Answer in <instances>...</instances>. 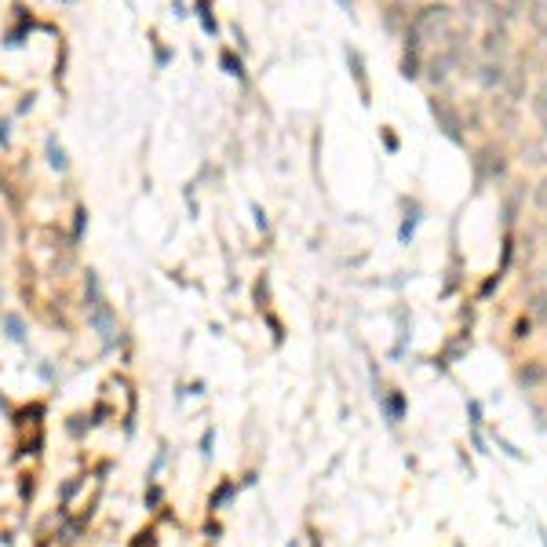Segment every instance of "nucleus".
Masks as SVG:
<instances>
[{
    "mask_svg": "<svg viewBox=\"0 0 547 547\" xmlns=\"http://www.w3.org/2000/svg\"><path fill=\"white\" fill-rule=\"evenodd\" d=\"M84 296H88V321H91L95 336L103 340V347H114L117 343V317H114V310H110V303L103 296V285L91 270L84 278Z\"/></svg>",
    "mask_w": 547,
    "mask_h": 547,
    "instance_id": "nucleus-1",
    "label": "nucleus"
},
{
    "mask_svg": "<svg viewBox=\"0 0 547 547\" xmlns=\"http://www.w3.org/2000/svg\"><path fill=\"white\" fill-rule=\"evenodd\" d=\"M47 150H52V168H59V172L66 168V157H62V147H55V139L47 142Z\"/></svg>",
    "mask_w": 547,
    "mask_h": 547,
    "instance_id": "nucleus-3",
    "label": "nucleus"
},
{
    "mask_svg": "<svg viewBox=\"0 0 547 547\" xmlns=\"http://www.w3.org/2000/svg\"><path fill=\"white\" fill-rule=\"evenodd\" d=\"M4 329H8V340H15V343L26 340V329H22V317L19 314H4Z\"/></svg>",
    "mask_w": 547,
    "mask_h": 547,
    "instance_id": "nucleus-2",
    "label": "nucleus"
},
{
    "mask_svg": "<svg viewBox=\"0 0 547 547\" xmlns=\"http://www.w3.org/2000/svg\"><path fill=\"white\" fill-rule=\"evenodd\" d=\"M0 248H4V223H0Z\"/></svg>",
    "mask_w": 547,
    "mask_h": 547,
    "instance_id": "nucleus-4",
    "label": "nucleus"
}]
</instances>
